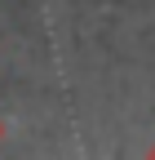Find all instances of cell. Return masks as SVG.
Here are the masks:
<instances>
[{"label":"cell","instance_id":"obj_2","mask_svg":"<svg viewBox=\"0 0 155 160\" xmlns=\"http://www.w3.org/2000/svg\"><path fill=\"white\" fill-rule=\"evenodd\" d=\"M151 156H155V147H151Z\"/></svg>","mask_w":155,"mask_h":160},{"label":"cell","instance_id":"obj_1","mask_svg":"<svg viewBox=\"0 0 155 160\" xmlns=\"http://www.w3.org/2000/svg\"><path fill=\"white\" fill-rule=\"evenodd\" d=\"M0 138H5V120H0Z\"/></svg>","mask_w":155,"mask_h":160}]
</instances>
